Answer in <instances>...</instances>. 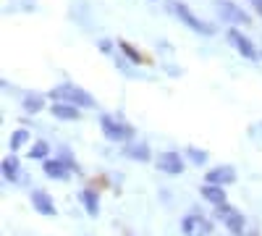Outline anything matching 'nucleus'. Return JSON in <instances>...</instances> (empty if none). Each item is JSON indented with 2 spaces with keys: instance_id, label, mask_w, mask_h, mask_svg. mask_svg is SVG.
Instances as JSON below:
<instances>
[{
  "instance_id": "nucleus-1",
  "label": "nucleus",
  "mask_w": 262,
  "mask_h": 236,
  "mask_svg": "<svg viewBox=\"0 0 262 236\" xmlns=\"http://www.w3.org/2000/svg\"><path fill=\"white\" fill-rule=\"evenodd\" d=\"M165 6H168V13H170V16H176L181 24L189 27L191 32L202 34V37H212V34H215V27L210 24V21L200 18V16H196L186 3H181V0H165Z\"/></svg>"
},
{
  "instance_id": "nucleus-2",
  "label": "nucleus",
  "mask_w": 262,
  "mask_h": 236,
  "mask_svg": "<svg viewBox=\"0 0 262 236\" xmlns=\"http://www.w3.org/2000/svg\"><path fill=\"white\" fill-rule=\"evenodd\" d=\"M50 100H66L79 105V108H95V97L86 90L76 87V84H60V87L50 90Z\"/></svg>"
},
{
  "instance_id": "nucleus-3",
  "label": "nucleus",
  "mask_w": 262,
  "mask_h": 236,
  "mask_svg": "<svg viewBox=\"0 0 262 236\" xmlns=\"http://www.w3.org/2000/svg\"><path fill=\"white\" fill-rule=\"evenodd\" d=\"M100 128L107 142H131V137H134V128L128 123H123L116 116H107V113L100 116Z\"/></svg>"
},
{
  "instance_id": "nucleus-4",
  "label": "nucleus",
  "mask_w": 262,
  "mask_h": 236,
  "mask_svg": "<svg viewBox=\"0 0 262 236\" xmlns=\"http://www.w3.org/2000/svg\"><path fill=\"white\" fill-rule=\"evenodd\" d=\"M215 11L231 27H249L252 24V16L244 8H238L233 0H215Z\"/></svg>"
},
{
  "instance_id": "nucleus-5",
  "label": "nucleus",
  "mask_w": 262,
  "mask_h": 236,
  "mask_svg": "<svg viewBox=\"0 0 262 236\" xmlns=\"http://www.w3.org/2000/svg\"><path fill=\"white\" fill-rule=\"evenodd\" d=\"M226 39H228V45H231L238 55H242V58H247V60H257V58H259V53H257V48H254V42H252L242 29H228Z\"/></svg>"
},
{
  "instance_id": "nucleus-6",
  "label": "nucleus",
  "mask_w": 262,
  "mask_h": 236,
  "mask_svg": "<svg viewBox=\"0 0 262 236\" xmlns=\"http://www.w3.org/2000/svg\"><path fill=\"white\" fill-rule=\"evenodd\" d=\"M181 231L184 236H210L212 223L205 216H196V212H189V216L181 218Z\"/></svg>"
},
{
  "instance_id": "nucleus-7",
  "label": "nucleus",
  "mask_w": 262,
  "mask_h": 236,
  "mask_svg": "<svg viewBox=\"0 0 262 236\" xmlns=\"http://www.w3.org/2000/svg\"><path fill=\"white\" fill-rule=\"evenodd\" d=\"M155 165H158L160 174H168V176H181L184 168H186L184 155H179V153H160Z\"/></svg>"
},
{
  "instance_id": "nucleus-8",
  "label": "nucleus",
  "mask_w": 262,
  "mask_h": 236,
  "mask_svg": "<svg viewBox=\"0 0 262 236\" xmlns=\"http://www.w3.org/2000/svg\"><path fill=\"white\" fill-rule=\"evenodd\" d=\"M233 181H236V168L233 165H215L205 176V184H217V186H228Z\"/></svg>"
},
{
  "instance_id": "nucleus-9",
  "label": "nucleus",
  "mask_w": 262,
  "mask_h": 236,
  "mask_svg": "<svg viewBox=\"0 0 262 236\" xmlns=\"http://www.w3.org/2000/svg\"><path fill=\"white\" fill-rule=\"evenodd\" d=\"M32 207L39 212V216H45V218H55V212H58L53 197L48 195V191H42V189H34L32 191Z\"/></svg>"
},
{
  "instance_id": "nucleus-10",
  "label": "nucleus",
  "mask_w": 262,
  "mask_h": 236,
  "mask_svg": "<svg viewBox=\"0 0 262 236\" xmlns=\"http://www.w3.org/2000/svg\"><path fill=\"white\" fill-rule=\"evenodd\" d=\"M42 170H45V176L48 179H58V181H66L71 174V165L60 160V158H48V160H42Z\"/></svg>"
},
{
  "instance_id": "nucleus-11",
  "label": "nucleus",
  "mask_w": 262,
  "mask_h": 236,
  "mask_svg": "<svg viewBox=\"0 0 262 236\" xmlns=\"http://www.w3.org/2000/svg\"><path fill=\"white\" fill-rule=\"evenodd\" d=\"M79 111H81L79 105L66 102V100H55V102L50 105V113H53V118H58V121H79V118H81Z\"/></svg>"
},
{
  "instance_id": "nucleus-12",
  "label": "nucleus",
  "mask_w": 262,
  "mask_h": 236,
  "mask_svg": "<svg viewBox=\"0 0 262 236\" xmlns=\"http://www.w3.org/2000/svg\"><path fill=\"white\" fill-rule=\"evenodd\" d=\"M123 155H126L128 160H137V163H149V160H152V153H149L147 142H126Z\"/></svg>"
},
{
  "instance_id": "nucleus-13",
  "label": "nucleus",
  "mask_w": 262,
  "mask_h": 236,
  "mask_svg": "<svg viewBox=\"0 0 262 236\" xmlns=\"http://www.w3.org/2000/svg\"><path fill=\"white\" fill-rule=\"evenodd\" d=\"M79 202L84 205L86 216H90V218H97V212H100V197H97V191H95V189H84V191H79Z\"/></svg>"
},
{
  "instance_id": "nucleus-14",
  "label": "nucleus",
  "mask_w": 262,
  "mask_h": 236,
  "mask_svg": "<svg viewBox=\"0 0 262 236\" xmlns=\"http://www.w3.org/2000/svg\"><path fill=\"white\" fill-rule=\"evenodd\" d=\"M21 108H24V113H29V116L42 113L45 111V97H42L39 92H27L24 97H21Z\"/></svg>"
},
{
  "instance_id": "nucleus-15",
  "label": "nucleus",
  "mask_w": 262,
  "mask_h": 236,
  "mask_svg": "<svg viewBox=\"0 0 262 236\" xmlns=\"http://www.w3.org/2000/svg\"><path fill=\"white\" fill-rule=\"evenodd\" d=\"M0 170H3V179L11 181V184H16V181L21 179V163H18L16 155H8V158L3 160V165H0Z\"/></svg>"
},
{
  "instance_id": "nucleus-16",
  "label": "nucleus",
  "mask_w": 262,
  "mask_h": 236,
  "mask_svg": "<svg viewBox=\"0 0 262 236\" xmlns=\"http://www.w3.org/2000/svg\"><path fill=\"white\" fill-rule=\"evenodd\" d=\"M200 195H202L207 202H212V205H223V202H226V186H217V184H205Z\"/></svg>"
},
{
  "instance_id": "nucleus-17",
  "label": "nucleus",
  "mask_w": 262,
  "mask_h": 236,
  "mask_svg": "<svg viewBox=\"0 0 262 236\" xmlns=\"http://www.w3.org/2000/svg\"><path fill=\"white\" fill-rule=\"evenodd\" d=\"M116 45L121 48V53H123L131 63H144V55H142L134 45H131V42H126V39H116Z\"/></svg>"
},
{
  "instance_id": "nucleus-18",
  "label": "nucleus",
  "mask_w": 262,
  "mask_h": 236,
  "mask_svg": "<svg viewBox=\"0 0 262 236\" xmlns=\"http://www.w3.org/2000/svg\"><path fill=\"white\" fill-rule=\"evenodd\" d=\"M48 155H50V144H48L45 139H37V142L29 147V158H32V160H48Z\"/></svg>"
},
{
  "instance_id": "nucleus-19",
  "label": "nucleus",
  "mask_w": 262,
  "mask_h": 236,
  "mask_svg": "<svg viewBox=\"0 0 262 236\" xmlns=\"http://www.w3.org/2000/svg\"><path fill=\"white\" fill-rule=\"evenodd\" d=\"M27 142H29V132H27V128H16V132L11 134V142H8L11 153H18V149L24 147Z\"/></svg>"
},
{
  "instance_id": "nucleus-20",
  "label": "nucleus",
  "mask_w": 262,
  "mask_h": 236,
  "mask_svg": "<svg viewBox=\"0 0 262 236\" xmlns=\"http://www.w3.org/2000/svg\"><path fill=\"white\" fill-rule=\"evenodd\" d=\"M186 158L194 165H205L207 163V153H205V149H200V147H186Z\"/></svg>"
},
{
  "instance_id": "nucleus-21",
  "label": "nucleus",
  "mask_w": 262,
  "mask_h": 236,
  "mask_svg": "<svg viewBox=\"0 0 262 236\" xmlns=\"http://www.w3.org/2000/svg\"><path fill=\"white\" fill-rule=\"evenodd\" d=\"M97 48H100V53L111 55V53H113V48H118V45H116L113 39H100V45H97Z\"/></svg>"
},
{
  "instance_id": "nucleus-22",
  "label": "nucleus",
  "mask_w": 262,
  "mask_h": 236,
  "mask_svg": "<svg viewBox=\"0 0 262 236\" xmlns=\"http://www.w3.org/2000/svg\"><path fill=\"white\" fill-rule=\"evenodd\" d=\"M60 160H66V163H69L71 168H76V163H74V158L69 155V149H63V153H60Z\"/></svg>"
},
{
  "instance_id": "nucleus-23",
  "label": "nucleus",
  "mask_w": 262,
  "mask_h": 236,
  "mask_svg": "<svg viewBox=\"0 0 262 236\" xmlns=\"http://www.w3.org/2000/svg\"><path fill=\"white\" fill-rule=\"evenodd\" d=\"M249 6H252V8L257 11V16L262 18V0H249Z\"/></svg>"
},
{
  "instance_id": "nucleus-24",
  "label": "nucleus",
  "mask_w": 262,
  "mask_h": 236,
  "mask_svg": "<svg viewBox=\"0 0 262 236\" xmlns=\"http://www.w3.org/2000/svg\"><path fill=\"white\" fill-rule=\"evenodd\" d=\"M259 55H262V53H259Z\"/></svg>"
}]
</instances>
